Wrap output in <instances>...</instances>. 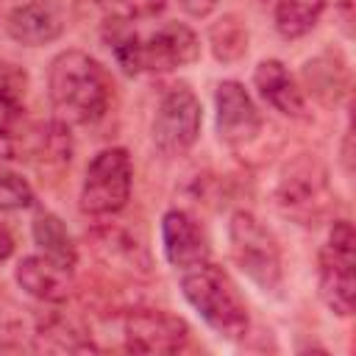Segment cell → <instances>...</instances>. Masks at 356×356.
<instances>
[{
  "mask_svg": "<svg viewBox=\"0 0 356 356\" xmlns=\"http://www.w3.org/2000/svg\"><path fill=\"white\" fill-rule=\"evenodd\" d=\"M47 95L64 122H97L111 100V81L100 61L81 50H64L47 72Z\"/></svg>",
  "mask_w": 356,
  "mask_h": 356,
  "instance_id": "6da1fadb",
  "label": "cell"
},
{
  "mask_svg": "<svg viewBox=\"0 0 356 356\" xmlns=\"http://www.w3.org/2000/svg\"><path fill=\"white\" fill-rule=\"evenodd\" d=\"M184 298L203 317V323L225 339H242L248 334V306L236 292L234 281L214 264L203 261L184 270Z\"/></svg>",
  "mask_w": 356,
  "mask_h": 356,
  "instance_id": "7a4b0ae2",
  "label": "cell"
},
{
  "mask_svg": "<svg viewBox=\"0 0 356 356\" xmlns=\"http://www.w3.org/2000/svg\"><path fill=\"white\" fill-rule=\"evenodd\" d=\"M197 56H200L197 36L181 22H167L147 36L131 33V36H122L114 42V58L131 75L172 72L178 67L197 61Z\"/></svg>",
  "mask_w": 356,
  "mask_h": 356,
  "instance_id": "3957f363",
  "label": "cell"
},
{
  "mask_svg": "<svg viewBox=\"0 0 356 356\" xmlns=\"http://www.w3.org/2000/svg\"><path fill=\"white\" fill-rule=\"evenodd\" d=\"M228 250L234 264L261 292H275L281 284V250L270 228L250 211H234L228 222Z\"/></svg>",
  "mask_w": 356,
  "mask_h": 356,
  "instance_id": "277c9868",
  "label": "cell"
},
{
  "mask_svg": "<svg viewBox=\"0 0 356 356\" xmlns=\"http://www.w3.org/2000/svg\"><path fill=\"white\" fill-rule=\"evenodd\" d=\"M353 267H356L353 225L348 220H337L320 253V298L337 317L353 314V300H356Z\"/></svg>",
  "mask_w": 356,
  "mask_h": 356,
  "instance_id": "5b68a950",
  "label": "cell"
},
{
  "mask_svg": "<svg viewBox=\"0 0 356 356\" xmlns=\"http://www.w3.org/2000/svg\"><path fill=\"white\" fill-rule=\"evenodd\" d=\"M131 184H134V167L128 150L106 147L86 167L81 186V209L92 217L117 214L125 209L131 197Z\"/></svg>",
  "mask_w": 356,
  "mask_h": 356,
  "instance_id": "8992f818",
  "label": "cell"
},
{
  "mask_svg": "<svg viewBox=\"0 0 356 356\" xmlns=\"http://www.w3.org/2000/svg\"><path fill=\"white\" fill-rule=\"evenodd\" d=\"M203 108L197 95L186 83H172L159 97L153 114V145L164 156H184L200 136Z\"/></svg>",
  "mask_w": 356,
  "mask_h": 356,
  "instance_id": "52a82bcc",
  "label": "cell"
},
{
  "mask_svg": "<svg viewBox=\"0 0 356 356\" xmlns=\"http://www.w3.org/2000/svg\"><path fill=\"white\" fill-rule=\"evenodd\" d=\"M275 203L286 217L298 220L300 225L317 222L331 206V186L323 164L312 156L292 161L278 181Z\"/></svg>",
  "mask_w": 356,
  "mask_h": 356,
  "instance_id": "ba28073f",
  "label": "cell"
},
{
  "mask_svg": "<svg viewBox=\"0 0 356 356\" xmlns=\"http://www.w3.org/2000/svg\"><path fill=\"white\" fill-rule=\"evenodd\" d=\"M122 337L134 353H178L189 342V325L161 309H134L122 323Z\"/></svg>",
  "mask_w": 356,
  "mask_h": 356,
  "instance_id": "9c48e42d",
  "label": "cell"
},
{
  "mask_svg": "<svg viewBox=\"0 0 356 356\" xmlns=\"http://www.w3.org/2000/svg\"><path fill=\"white\" fill-rule=\"evenodd\" d=\"M217 134L228 147H248L261 134V114L250 95L236 81H222L214 89Z\"/></svg>",
  "mask_w": 356,
  "mask_h": 356,
  "instance_id": "30bf717a",
  "label": "cell"
},
{
  "mask_svg": "<svg viewBox=\"0 0 356 356\" xmlns=\"http://www.w3.org/2000/svg\"><path fill=\"white\" fill-rule=\"evenodd\" d=\"M161 242L167 261L178 270H189L195 264L209 261V239L200 222L181 209H170L161 217Z\"/></svg>",
  "mask_w": 356,
  "mask_h": 356,
  "instance_id": "8fae6325",
  "label": "cell"
},
{
  "mask_svg": "<svg viewBox=\"0 0 356 356\" xmlns=\"http://www.w3.org/2000/svg\"><path fill=\"white\" fill-rule=\"evenodd\" d=\"M6 31L14 42L28 44V47H39V44H47V42L61 36L64 19H61V11L56 3L33 0V3L11 8V14L6 17Z\"/></svg>",
  "mask_w": 356,
  "mask_h": 356,
  "instance_id": "7c38bea8",
  "label": "cell"
},
{
  "mask_svg": "<svg viewBox=\"0 0 356 356\" xmlns=\"http://www.w3.org/2000/svg\"><path fill=\"white\" fill-rule=\"evenodd\" d=\"M17 284L36 300L44 303H61L70 298L72 286V270L61 267L58 261L47 256H25L17 264Z\"/></svg>",
  "mask_w": 356,
  "mask_h": 356,
  "instance_id": "4fadbf2b",
  "label": "cell"
},
{
  "mask_svg": "<svg viewBox=\"0 0 356 356\" xmlns=\"http://www.w3.org/2000/svg\"><path fill=\"white\" fill-rule=\"evenodd\" d=\"M253 83L259 89V95L275 108L281 111L284 117H292V120H300L306 114V100H303V92L298 89L295 78L289 75V70L275 61V58H267L256 67L253 72Z\"/></svg>",
  "mask_w": 356,
  "mask_h": 356,
  "instance_id": "5bb4252c",
  "label": "cell"
},
{
  "mask_svg": "<svg viewBox=\"0 0 356 356\" xmlns=\"http://www.w3.org/2000/svg\"><path fill=\"white\" fill-rule=\"evenodd\" d=\"M31 128L25 122V106L14 86H0V159H22Z\"/></svg>",
  "mask_w": 356,
  "mask_h": 356,
  "instance_id": "9a60e30c",
  "label": "cell"
},
{
  "mask_svg": "<svg viewBox=\"0 0 356 356\" xmlns=\"http://www.w3.org/2000/svg\"><path fill=\"white\" fill-rule=\"evenodd\" d=\"M33 242L39 245L42 256L58 261V264L67 267V270H75V264H78V250H75V245H72V236H70L67 225H64L56 214L44 211V214H39V217L33 220Z\"/></svg>",
  "mask_w": 356,
  "mask_h": 356,
  "instance_id": "2e32d148",
  "label": "cell"
},
{
  "mask_svg": "<svg viewBox=\"0 0 356 356\" xmlns=\"http://www.w3.org/2000/svg\"><path fill=\"white\" fill-rule=\"evenodd\" d=\"M323 8L325 0H278L275 28L284 39H300L317 25Z\"/></svg>",
  "mask_w": 356,
  "mask_h": 356,
  "instance_id": "e0dca14e",
  "label": "cell"
},
{
  "mask_svg": "<svg viewBox=\"0 0 356 356\" xmlns=\"http://www.w3.org/2000/svg\"><path fill=\"white\" fill-rule=\"evenodd\" d=\"M209 44H211V53L217 61H225V64L239 61L248 53V28L239 22V17L228 14L211 25Z\"/></svg>",
  "mask_w": 356,
  "mask_h": 356,
  "instance_id": "ac0fdd59",
  "label": "cell"
},
{
  "mask_svg": "<svg viewBox=\"0 0 356 356\" xmlns=\"http://www.w3.org/2000/svg\"><path fill=\"white\" fill-rule=\"evenodd\" d=\"M103 17L114 22H134L156 17L164 8V0H89Z\"/></svg>",
  "mask_w": 356,
  "mask_h": 356,
  "instance_id": "d6986e66",
  "label": "cell"
},
{
  "mask_svg": "<svg viewBox=\"0 0 356 356\" xmlns=\"http://www.w3.org/2000/svg\"><path fill=\"white\" fill-rule=\"evenodd\" d=\"M33 203V189L31 184L8 170H0V211H17L28 209Z\"/></svg>",
  "mask_w": 356,
  "mask_h": 356,
  "instance_id": "ffe728a7",
  "label": "cell"
},
{
  "mask_svg": "<svg viewBox=\"0 0 356 356\" xmlns=\"http://www.w3.org/2000/svg\"><path fill=\"white\" fill-rule=\"evenodd\" d=\"M220 0H178V6L189 14V17H209L217 8Z\"/></svg>",
  "mask_w": 356,
  "mask_h": 356,
  "instance_id": "44dd1931",
  "label": "cell"
},
{
  "mask_svg": "<svg viewBox=\"0 0 356 356\" xmlns=\"http://www.w3.org/2000/svg\"><path fill=\"white\" fill-rule=\"evenodd\" d=\"M11 250H14V239H11V234H8V231L0 225V264H3V261L11 256Z\"/></svg>",
  "mask_w": 356,
  "mask_h": 356,
  "instance_id": "7402d4cb",
  "label": "cell"
}]
</instances>
